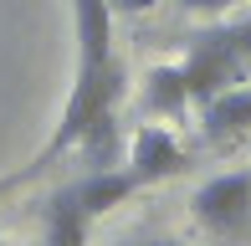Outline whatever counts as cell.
<instances>
[{"label": "cell", "mask_w": 251, "mask_h": 246, "mask_svg": "<svg viewBox=\"0 0 251 246\" xmlns=\"http://www.w3.org/2000/svg\"><path fill=\"white\" fill-rule=\"evenodd\" d=\"M251 72V21H231V26H205L190 36L185 62H179V77H185L190 103H210L226 87H241Z\"/></svg>", "instance_id": "6da1fadb"}, {"label": "cell", "mask_w": 251, "mask_h": 246, "mask_svg": "<svg viewBox=\"0 0 251 246\" xmlns=\"http://www.w3.org/2000/svg\"><path fill=\"white\" fill-rule=\"evenodd\" d=\"M123 98V67L118 62H102V67H77V82H72V93H67V108H62V123L51 128V139H47V149L31 159V170L26 174H36V170H47V164H56L67 149H77V139H82L87 128L102 118V113H113V103Z\"/></svg>", "instance_id": "7a4b0ae2"}, {"label": "cell", "mask_w": 251, "mask_h": 246, "mask_svg": "<svg viewBox=\"0 0 251 246\" xmlns=\"http://www.w3.org/2000/svg\"><path fill=\"white\" fill-rule=\"evenodd\" d=\"M195 221L210 231H236L251 216V170H226L195 190Z\"/></svg>", "instance_id": "3957f363"}, {"label": "cell", "mask_w": 251, "mask_h": 246, "mask_svg": "<svg viewBox=\"0 0 251 246\" xmlns=\"http://www.w3.org/2000/svg\"><path fill=\"white\" fill-rule=\"evenodd\" d=\"M179 170H185V149H179V139L169 128L144 123L128 139V174L139 185H159V180H169V174H179Z\"/></svg>", "instance_id": "277c9868"}, {"label": "cell", "mask_w": 251, "mask_h": 246, "mask_svg": "<svg viewBox=\"0 0 251 246\" xmlns=\"http://www.w3.org/2000/svg\"><path fill=\"white\" fill-rule=\"evenodd\" d=\"M200 128L210 144H236L251 133V87H226L210 103H200Z\"/></svg>", "instance_id": "5b68a950"}, {"label": "cell", "mask_w": 251, "mask_h": 246, "mask_svg": "<svg viewBox=\"0 0 251 246\" xmlns=\"http://www.w3.org/2000/svg\"><path fill=\"white\" fill-rule=\"evenodd\" d=\"M77 26V67H102L113 57V10L108 0H72Z\"/></svg>", "instance_id": "8992f818"}, {"label": "cell", "mask_w": 251, "mask_h": 246, "mask_svg": "<svg viewBox=\"0 0 251 246\" xmlns=\"http://www.w3.org/2000/svg\"><path fill=\"white\" fill-rule=\"evenodd\" d=\"M67 190H72V200L82 205V216L98 221V216H108V210H118L123 200L139 190V180H133L128 170H93V174H82V180L67 185Z\"/></svg>", "instance_id": "52a82bcc"}, {"label": "cell", "mask_w": 251, "mask_h": 246, "mask_svg": "<svg viewBox=\"0 0 251 246\" xmlns=\"http://www.w3.org/2000/svg\"><path fill=\"white\" fill-rule=\"evenodd\" d=\"M41 221H47V246H87V226L93 221L82 216L72 190H56L47 205H41Z\"/></svg>", "instance_id": "ba28073f"}, {"label": "cell", "mask_w": 251, "mask_h": 246, "mask_svg": "<svg viewBox=\"0 0 251 246\" xmlns=\"http://www.w3.org/2000/svg\"><path fill=\"white\" fill-rule=\"evenodd\" d=\"M185 108H190V93H185V77H179V62L175 67H149V77H144V113L175 118Z\"/></svg>", "instance_id": "9c48e42d"}, {"label": "cell", "mask_w": 251, "mask_h": 246, "mask_svg": "<svg viewBox=\"0 0 251 246\" xmlns=\"http://www.w3.org/2000/svg\"><path fill=\"white\" fill-rule=\"evenodd\" d=\"M77 149H82V159L93 164V170H113V164H118V123H113V113H102L93 128L77 139Z\"/></svg>", "instance_id": "30bf717a"}, {"label": "cell", "mask_w": 251, "mask_h": 246, "mask_svg": "<svg viewBox=\"0 0 251 246\" xmlns=\"http://www.w3.org/2000/svg\"><path fill=\"white\" fill-rule=\"evenodd\" d=\"M231 5H241V0H185V10H195V16H226Z\"/></svg>", "instance_id": "8fae6325"}, {"label": "cell", "mask_w": 251, "mask_h": 246, "mask_svg": "<svg viewBox=\"0 0 251 246\" xmlns=\"http://www.w3.org/2000/svg\"><path fill=\"white\" fill-rule=\"evenodd\" d=\"M159 0H108L113 16H144V10H154Z\"/></svg>", "instance_id": "7c38bea8"}, {"label": "cell", "mask_w": 251, "mask_h": 246, "mask_svg": "<svg viewBox=\"0 0 251 246\" xmlns=\"http://www.w3.org/2000/svg\"><path fill=\"white\" fill-rule=\"evenodd\" d=\"M21 180H26V170H21V174H5V180H0V200H5V195H10V190H16V185H21Z\"/></svg>", "instance_id": "4fadbf2b"}, {"label": "cell", "mask_w": 251, "mask_h": 246, "mask_svg": "<svg viewBox=\"0 0 251 246\" xmlns=\"http://www.w3.org/2000/svg\"><path fill=\"white\" fill-rule=\"evenodd\" d=\"M133 246H179V241H164V236H154V241H133Z\"/></svg>", "instance_id": "5bb4252c"}, {"label": "cell", "mask_w": 251, "mask_h": 246, "mask_svg": "<svg viewBox=\"0 0 251 246\" xmlns=\"http://www.w3.org/2000/svg\"><path fill=\"white\" fill-rule=\"evenodd\" d=\"M0 246H5V241H0Z\"/></svg>", "instance_id": "9a60e30c"}]
</instances>
